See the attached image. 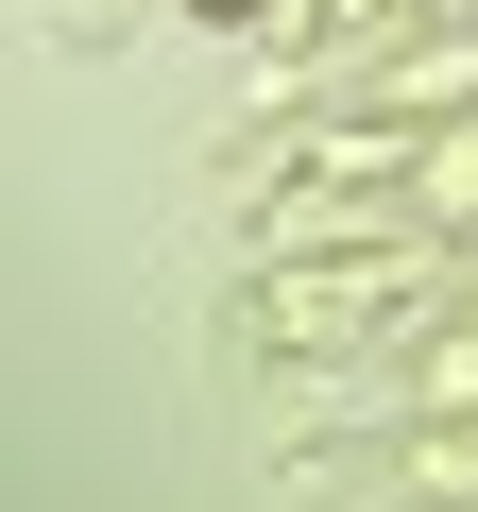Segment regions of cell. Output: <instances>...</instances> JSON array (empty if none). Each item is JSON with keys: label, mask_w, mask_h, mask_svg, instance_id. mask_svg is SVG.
Here are the masks:
<instances>
[{"label": "cell", "mask_w": 478, "mask_h": 512, "mask_svg": "<svg viewBox=\"0 0 478 512\" xmlns=\"http://www.w3.org/2000/svg\"><path fill=\"white\" fill-rule=\"evenodd\" d=\"M188 18H257V0H188Z\"/></svg>", "instance_id": "1"}]
</instances>
